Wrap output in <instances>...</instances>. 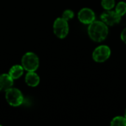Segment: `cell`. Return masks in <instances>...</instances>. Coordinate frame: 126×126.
<instances>
[{"label": "cell", "mask_w": 126, "mask_h": 126, "mask_svg": "<svg viewBox=\"0 0 126 126\" xmlns=\"http://www.w3.org/2000/svg\"></svg>", "instance_id": "cell-17"}, {"label": "cell", "mask_w": 126, "mask_h": 126, "mask_svg": "<svg viewBox=\"0 0 126 126\" xmlns=\"http://www.w3.org/2000/svg\"><path fill=\"white\" fill-rule=\"evenodd\" d=\"M101 20L107 25L113 26L114 24H118L121 20V16L116 11L108 10L102 13Z\"/></svg>", "instance_id": "cell-6"}, {"label": "cell", "mask_w": 126, "mask_h": 126, "mask_svg": "<svg viewBox=\"0 0 126 126\" xmlns=\"http://www.w3.org/2000/svg\"><path fill=\"white\" fill-rule=\"evenodd\" d=\"M5 99L10 106L16 107L22 104L24 97L20 90L11 87L5 92Z\"/></svg>", "instance_id": "cell-3"}, {"label": "cell", "mask_w": 126, "mask_h": 126, "mask_svg": "<svg viewBox=\"0 0 126 126\" xmlns=\"http://www.w3.org/2000/svg\"><path fill=\"white\" fill-rule=\"evenodd\" d=\"M89 37L94 41L101 42L105 40L109 33V29L103 21H94L88 27Z\"/></svg>", "instance_id": "cell-1"}, {"label": "cell", "mask_w": 126, "mask_h": 126, "mask_svg": "<svg viewBox=\"0 0 126 126\" xmlns=\"http://www.w3.org/2000/svg\"><path fill=\"white\" fill-rule=\"evenodd\" d=\"M26 83L31 87H35L39 84L40 78L35 72H28L25 76Z\"/></svg>", "instance_id": "cell-9"}, {"label": "cell", "mask_w": 126, "mask_h": 126, "mask_svg": "<svg viewBox=\"0 0 126 126\" xmlns=\"http://www.w3.org/2000/svg\"><path fill=\"white\" fill-rule=\"evenodd\" d=\"M121 39L126 44V28H125L121 33Z\"/></svg>", "instance_id": "cell-15"}, {"label": "cell", "mask_w": 126, "mask_h": 126, "mask_svg": "<svg viewBox=\"0 0 126 126\" xmlns=\"http://www.w3.org/2000/svg\"><path fill=\"white\" fill-rule=\"evenodd\" d=\"M23 72H24V68L21 65H14L10 68L8 74L13 80H16L20 77H21Z\"/></svg>", "instance_id": "cell-10"}, {"label": "cell", "mask_w": 126, "mask_h": 126, "mask_svg": "<svg viewBox=\"0 0 126 126\" xmlns=\"http://www.w3.org/2000/svg\"><path fill=\"white\" fill-rule=\"evenodd\" d=\"M21 66L27 72H35L39 66L38 57L33 52L25 53L21 58Z\"/></svg>", "instance_id": "cell-2"}, {"label": "cell", "mask_w": 126, "mask_h": 126, "mask_svg": "<svg viewBox=\"0 0 126 126\" xmlns=\"http://www.w3.org/2000/svg\"><path fill=\"white\" fill-rule=\"evenodd\" d=\"M111 55V49L108 46L101 45L97 47L93 52V59L98 63L106 61Z\"/></svg>", "instance_id": "cell-5"}, {"label": "cell", "mask_w": 126, "mask_h": 126, "mask_svg": "<svg viewBox=\"0 0 126 126\" xmlns=\"http://www.w3.org/2000/svg\"><path fill=\"white\" fill-rule=\"evenodd\" d=\"M53 31L58 38H64L69 32L68 21L62 17L56 18L53 24Z\"/></svg>", "instance_id": "cell-4"}, {"label": "cell", "mask_w": 126, "mask_h": 126, "mask_svg": "<svg viewBox=\"0 0 126 126\" xmlns=\"http://www.w3.org/2000/svg\"><path fill=\"white\" fill-rule=\"evenodd\" d=\"M78 19L85 24H89L95 20V14L90 8H83L78 13Z\"/></svg>", "instance_id": "cell-7"}, {"label": "cell", "mask_w": 126, "mask_h": 126, "mask_svg": "<svg viewBox=\"0 0 126 126\" xmlns=\"http://www.w3.org/2000/svg\"><path fill=\"white\" fill-rule=\"evenodd\" d=\"M74 17V12L71 10H66L63 13L62 15V18L65 20H66L67 21L70 19H72Z\"/></svg>", "instance_id": "cell-14"}, {"label": "cell", "mask_w": 126, "mask_h": 126, "mask_svg": "<svg viewBox=\"0 0 126 126\" xmlns=\"http://www.w3.org/2000/svg\"><path fill=\"white\" fill-rule=\"evenodd\" d=\"M13 79L9 74H2L0 75V92H6L13 86Z\"/></svg>", "instance_id": "cell-8"}, {"label": "cell", "mask_w": 126, "mask_h": 126, "mask_svg": "<svg viewBox=\"0 0 126 126\" xmlns=\"http://www.w3.org/2000/svg\"><path fill=\"white\" fill-rule=\"evenodd\" d=\"M101 4L104 9L107 10H110L114 7L115 1L114 0H102Z\"/></svg>", "instance_id": "cell-13"}, {"label": "cell", "mask_w": 126, "mask_h": 126, "mask_svg": "<svg viewBox=\"0 0 126 126\" xmlns=\"http://www.w3.org/2000/svg\"><path fill=\"white\" fill-rule=\"evenodd\" d=\"M125 117H126V111H125Z\"/></svg>", "instance_id": "cell-16"}, {"label": "cell", "mask_w": 126, "mask_h": 126, "mask_svg": "<svg viewBox=\"0 0 126 126\" xmlns=\"http://www.w3.org/2000/svg\"><path fill=\"white\" fill-rule=\"evenodd\" d=\"M116 12L120 16H123L126 13V3L124 1L119 2L116 6Z\"/></svg>", "instance_id": "cell-11"}, {"label": "cell", "mask_w": 126, "mask_h": 126, "mask_svg": "<svg viewBox=\"0 0 126 126\" xmlns=\"http://www.w3.org/2000/svg\"><path fill=\"white\" fill-rule=\"evenodd\" d=\"M111 126H126V117H114L111 123Z\"/></svg>", "instance_id": "cell-12"}]
</instances>
